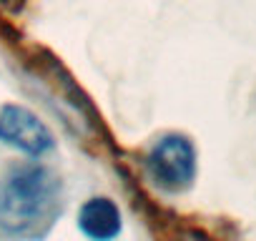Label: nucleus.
<instances>
[{
    "label": "nucleus",
    "instance_id": "1",
    "mask_svg": "<svg viewBox=\"0 0 256 241\" xmlns=\"http://www.w3.org/2000/svg\"><path fill=\"white\" fill-rule=\"evenodd\" d=\"M63 206V186L53 168L30 161L0 176V231L13 238H38Z\"/></svg>",
    "mask_w": 256,
    "mask_h": 241
},
{
    "label": "nucleus",
    "instance_id": "2",
    "mask_svg": "<svg viewBox=\"0 0 256 241\" xmlns=\"http://www.w3.org/2000/svg\"><path fill=\"white\" fill-rule=\"evenodd\" d=\"M146 168L151 181L161 191L181 194L191 188L196 178V148L191 138L181 134H168L158 138L146 156Z\"/></svg>",
    "mask_w": 256,
    "mask_h": 241
},
{
    "label": "nucleus",
    "instance_id": "3",
    "mask_svg": "<svg viewBox=\"0 0 256 241\" xmlns=\"http://www.w3.org/2000/svg\"><path fill=\"white\" fill-rule=\"evenodd\" d=\"M0 141L33 158L48 154L56 146L50 128L33 110L16 103H6L0 108Z\"/></svg>",
    "mask_w": 256,
    "mask_h": 241
},
{
    "label": "nucleus",
    "instance_id": "4",
    "mask_svg": "<svg viewBox=\"0 0 256 241\" xmlns=\"http://www.w3.org/2000/svg\"><path fill=\"white\" fill-rule=\"evenodd\" d=\"M78 226L90 241H113L123 228V216L110 198L93 196L80 206Z\"/></svg>",
    "mask_w": 256,
    "mask_h": 241
},
{
    "label": "nucleus",
    "instance_id": "5",
    "mask_svg": "<svg viewBox=\"0 0 256 241\" xmlns=\"http://www.w3.org/2000/svg\"><path fill=\"white\" fill-rule=\"evenodd\" d=\"M186 241H208V238H204V236H191V238H186Z\"/></svg>",
    "mask_w": 256,
    "mask_h": 241
}]
</instances>
